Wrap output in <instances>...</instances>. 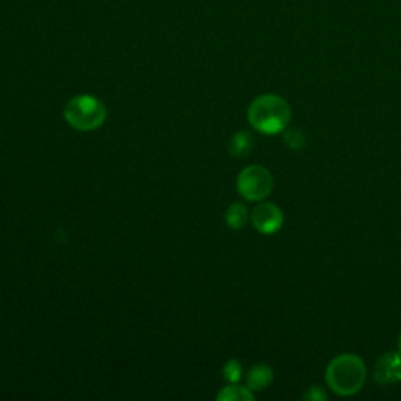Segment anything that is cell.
Returning <instances> with one entry per match:
<instances>
[{"label": "cell", "instance_id": "4fadbf2b", "mask_svg": "<svg viewBox=\"0 0 401 401\" xmlns=\"http://www.w3.org/2000/svg\"><path fill=\"white\" fill-rule=\"evenodd\" d=\"M304 398H308V400H326L328 395L323 392L321 387H310L309 392L304 395Z\"/></svg>", "mask_w": 401, "mask_h": 401}, {"label": "cell", "instance_id": "3957f363", "mask_svg": "<svg viewBox=\"0 0 401 401\" xmlns=\"http://www.w3.org/2000/svg\"><path fill=\"white\" fill-rule=\"evenodd\" d=\"M65 119L72 129L91 132L99 129L107 119V108L98 98L82 94L71 99L65 107Z\"/></svg>", "mask_w": 401, "mask_h": 401}, {"label": "cell", "instance_id": "7c38bea8", "mask_svg": "<svg viewBox=\"0 0 401 401\" xmlns=\"http://www.w3.org/2000/svg\"><path fill=\"white\" fill-rule=\"evenodd\" d=\"M284 141H286V144L290 149L299 150V149L304 148L306 138H304V135L299 130L290 129L288 132H286V135H284Z\"/></svg>", "mask_w": 401, "mask_h": 401}, {"label": "cell", "instance_id": "5bb4252c", "mask_svg": "<svg viewBox=\"0 0 401 401\" xmlns=\"http://www.w3.org/2000/svg\"><path fill=\"white\" fill-rule=\"evenodd\" d=\"M398 348H400V351H401V336H400V341H398Z\"/></svg>", "mask_w": 401, "mask_h": 401}, {"label": "cell", "instance_id": "30bf717a", "mask_svg": "<svg viewBox=\"0 0 401 401\" xmlns=\"http://www.w3.org/2000/svg\"><path fill=\"white\" fill-rule=\"evenodd\" d=\"M220 401H253L254 395L249 387L227 386L216 395Z\"/></svg>", "mask_w": 401, "mask_h": 401}, {"label": "cell", "instance_id": "9c48e42d", "mask_svg": "<svg viewBox=\"0 0 401 401\" xmlns=\"http://www.w3.org/2000/svg\"><path fill=\"white\" fill-rule=\"evenodd\" d=\"M248 221V210L243 204L236 203L232 204L226 211V222L231 229H242Z\"/></svg>", "mask_w": 401, "mask_h": 401}, {"label": "cell", "instance_id": "7a4b0ae2", "mask_svg": "<svg viewBox=\"0 0 401 401\" xmlns=\"http://www.w3.org/2000/svg\"><path fill=\"white\" fill-rule=\"evenodd\" d=\"M367 370L359 356L342 354L330 362L326 369V382L334 393L350 397L358 393L365 382Z\"/></svg>", "mask_w": 401, "mask_h": 401}, {"label": "cell", "instance_id": "6da1fadb", "mask_svg": "<svg viewBox=\"0 0 401 401\" xmlns=\"http://www.w3.org/2000/svg\"><path fill=\"white\" fill-rule=\"evenodd\" d=\"M292 118L290 105L276 94H264L253 100L248 108V121L255 130L275 135L288 126Z\"/></svg>", "mask_w": 401, "mask_h": 401}, {"label": "cell", "instance_id": "277c9868", "mask_svg": "<svg viewBox=\"0 0 401 401\" xmlns=\"http://www.w3.org/2000/svg\"><path fill=\"white\" fill-rule=\"evenodd\" d=\"M237 190L247 200H262L273 190L271 172L260 165L244 168L237 177Z\"/></svg>", "mask_w": 401, "mask_h": 401}, {"label": "cell", "instance_id": "8992f818", "mask_svg": "<svg viewBox=\"0 0 401 401\" xmlns=\"http://www.w3.org/2000/svg\"><path fill=\"white\" fill-rule=\"evenodd\" d=\"M375 381L380 384H393L401 381L400 353H387L378 359L375 365Z\"/></svg>", "mask_w": 401, "mask_h": 401}, {"label": "cell", "instance_id": "52a82bcc", "mask_svg": "<svg viewBox=\"0 0 401 401\" xmlns=\"http://www.w3.org/2000/svg\"><path fill=\"white\" fill-rule=\"evenodd\" d=\"M273 382V370L266 364H257L248 371L247 386L251 391H264Z\"/></svg>", "mask_w": 401, "mask_h": 401}, {"label": "cell", "instance_id": "ba28073f", "mask_svg": "<svg viewBox=\"0 0 401 401\" xmlns=\"http://www.w3.org/2000/svg\"><path fill=\"white\" fill-rule=\"evenodd\" d=\"M254 148V137L249 132H237L231 140V154L233 157H247Z\"/></svg>", "mask_w": 401, "mask_h": 401}, {"label": "cell", "instance_id": "5b68a950", "mask_svg": "<svg viewBox=\"0 0 401 401\" xmlns=\"http://www.w3.org/2000/svg\"><path fill=\"white\" fill-rule=\"evenodd\" d=\"M251 220H253V226L260 233L270 236V233H275L281 229L284 222V215L282 210L277 207L276 204L260 203L257 207L253 210Z\"/></svg>", "mask_w": 401, "mask_h": 401}, {"label": "cell", "instance_id": "8fae6325", "mask_svg": "<svg viewBox=\"0 0 401 401\" xmlns=\"http://www.w3.org/2000/svg\"><path fill=\"white\" fill-rule=\"evenodd\" d=\"M222 373H225V378L229 382H232V384L238 382V381L242 380V375H243V370H242L240 362L236 360V359L229 360L225 365V369H222Z\"/></svg>", "mask_w": 401, "mask_h": 401}]
</instances>
